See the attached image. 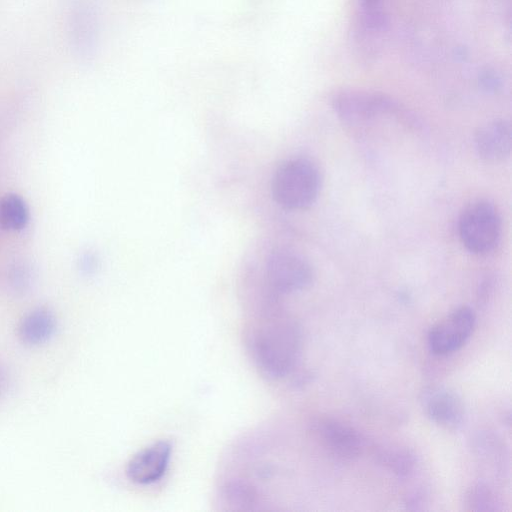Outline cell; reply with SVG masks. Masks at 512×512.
<instances>
[{"label":"cell","instance_id":"obj_1","mask_svg":"<svg viewBox=\"0 0 512 512\" xmlns=\"http://www.w3.org/2000/svg\"><path fill=\"white\" fill-rule=\"evenodd\" d=\"M246 345L263 376L281 379L298 365L302 353V334L295 321L268 312L248 328Z\"/></svg>","mask_w":512,"mask_h":512},{"label":"cell","instance_id":"obj_2","mask_svg":"<svg viewBox=\"0 0 512 512\" xmlns=\"http://www.w3.org/2000/svg\"><path fill=\"white\" fill-rule=\"evenodd\" d=\"M321 177L316 165L308 159L294 158L281 164L272 179L276 202L290 210L310 207L317 199Z\"/></svg>","mask_w":512,"mask_h":512},{"label":"cell","instance_id":"obj_3","mask_svg":"<svg viewBox=\"0 0 512 512\" xmlns=\"http://www.w3.org/2000/svg\"><path fill=\"white\" fill-rule=\"evenodd\" d=\"M501 217L496 206L481 199L468 204L461 212L458 232L465 248L477 255L491 252L501 237Z\"/></svg>","mask_w":512,"mask_h":512},{"label":"cell","instance_id":"obj_4","mask_svg":"<svg viewBox=\"0 0 512 512\" xmlns=\"http://www.w3.org/2000/svg\"><path fill=\"white\" fill-rule=\"evenodd\" d=\"M332 106L337 116L349 125H365L384 115H403L396 102L377 92L343 89L335 94Z\"/></svg>","mask_w":512,"mask_h":512},{"label":"cell","instance_id":"obj_5","mask_svg":"<svg viewBox=\"0 0 512 512\" xmlns=\"http://www.w3.org/2000/svg\"><path fill=\"white\" fill-rule=\"evenodd\" d=\"M310 432L319 445L338 460H354L364 450L365 441L360 432L338 419L317 418L310 424Z\"/></svg>","mask_w":512,"mask_h":512},{"label":"cell","instance_id":"obj_6","mask_svg":"<svg viewBox=\"0 0 512 512\" xmlns=\"http://www.w3.org/2000/svg\"><path fill=\"white\" fill-rule=\"evenodd\" d=\"M476 323L474 311L461 306L434 324L427 336L429 350L447 355L459 350L471 337Z\"/></svg>","mask_w":512,"mask_h":512},{"label":"cell","instance_id":"obj_7","mask_svg":"<svg viewBox=\"0 0 512 512\" xmlns=\"http://www.w3.org/2000/svg\"><path fill=\"white\" fill-rule=\"evenodd\" d=\"M267 277L274 290L289 294L309 287L314 273L302 256L290 251H277L268 258Z\"/></svg>","mask_w":512,"mask_h":512},{"label":"cell","instance_id":"obj_8","mask_svg":"<svg viewBox=\"0 0 512 512\" xmlns=\"http://www.w3.org/2000/svg\"><path fill=\"white\" fill-rule=\"evenodd\" d=\"M420 404L425 415L436 425L456 430L465 420V407L460 396L443 386H429L420 394Z\"/></svg>","mask_w":512,"mask_h":512},{"label":"cell","instance_id":"obj_9","mask_svg":"<svg viewBox=\"0 0 512 512\" xmlns=\"http://www.w3.org/2000/svg\"><path fill=\"white\" fill-rule=\"evenodd\" d=\"M172 454L168 440H159L138 451L127 463L126 475L139 485H149L159 481L167 471Z\"/></svg>","mask_w":512,"mask_h":512},{"label":"cell","instance_id":"obj_10","mask_svg":"<svg viewBox=\"0 0 512 512\" xmlns=\"http://www.w3.org/2000/svg\"><path fill=\"white\" fill-rule=\"evenodd\" d=\"M512 129L506 120H493L475 133L474 146L478 156L487 162H499L510 155Z\"/></svg>","mask_w":512,"mask_h":512},{"label":"cell","instance_id":"obj_11","mask_svg":"<svg viewBox=\"0 0 512 512\" xmlns=\"http://www.w3.org/2000/svg\"><path fill=\"white\" fill-rule=\"evenodd\" d=\"M56 319L45 308L35 309L24 316L19 325V336L29 345L46 342L54 334Z\"/></svg>","mask_w":512,"mask_h":512},{"label":"cell","instance_id":"obj_12","mask_svg":"<svg viewBox=\"0 0 512 512\" xmlns=\"http://www.w3.org/2000/svg\"><path fill=\"white\" fill-rule=\"evenodd\" d=\"M29 210L24 199L8 193L0 198V227L6 231H19L26 227Z\"/></svg>","mask_w":512,"mask_h":512},{"label":"cell","instance_id":"obj_13","mask_svg":"<svg viewBox=\"0 0 512 512\" xmlns=\"http://www.w3.org/2000/svg\"><path fill=\"white\" fill-rule=\"evenodd\" d=\"M466 509L475 512L502 510V502L496 492L484 483L471 486L464 497Z\"/></svg>","mask_w":512,"mask_h":512},{"label":"cell","instance_id":"obj_14","mask_svg":"<svg viewBox=\"0 0 512 512\" xmlns=\"http://www.w3.org/2000/svg\"><path fill=\"white\" fill-rule=\"evenodd\" d=\"M381 462L399 477L410 476L416 466L415 455L402 448L384 449L379 453Z\"/></svg>","mask_w":512,"mask_h":512},{"label":"cell","instance_id":"obj_15","mask_svg":"<svg viewBox=\"0 0 512 512\" xmlns=\"http://www.w3.org/2000/svg\"><path fill=\"white\" fill-rule=\"evenodd\" d=\"M11 281L15 288L24 289L29 283V273L25 266L17 264L12 268Z\"/></svg>","mask_w":512,"mask_h":512},{"label":"cell","instance_id":"obj_16","mask_svg":"<svg viewBox=\"0 0 512 512\" xmlns=\"http://www.w3.org/2000/svg\"><path fill=\"white\" fill-rule=\"evenodd\" d=\"M93 267V259L90 255H85L82 259V268L86 271L91 270Z\"/></svg>","mask_w":512,"mask_h":512}]
</instances>
